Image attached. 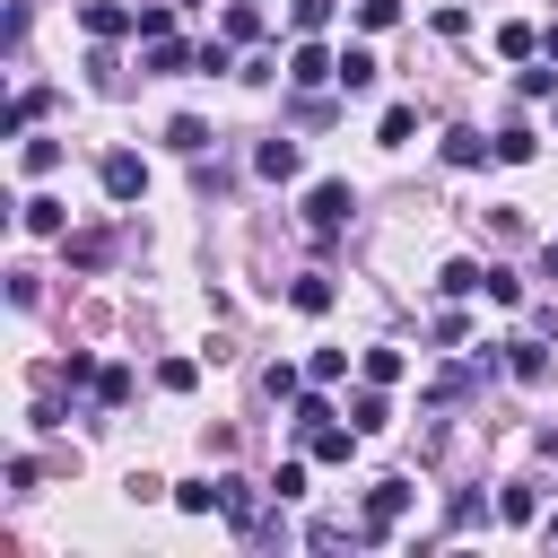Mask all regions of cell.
<instances>
[{"label": "cell", "instance_id": "obj_23", "mask_svg": "<svg viewBox=\"0 0 558 558\" xmlns=\"http://www.w3.org/2000/svg\"><path fill=\"white\" fill-rule=\"evenodd\" d=\"M44 105H52L44 87H17V105H9V131H35V122H44Z\"/></svg>", "mask_w": 558, "mask_h": 558}, {"label": "cell", "instance_id": "obj_12", "mask_svg": "<svg viewBox=\"0 0 558 558\" xmlns=\"http://www.w3.org/2000/svg\"><path fill=\"white\" fill-rule=\"evenodd\" d=\"M288 305H296V314H331V270H296Z\"/></svg>", "mask_w": 558, "mask_h": 558}, {"label": "cell", "instance_id": "obj_20", "mask_svg": "<svg viewBox=\"0 0 558 558\" xmlns=\"http://www.w3.org/2000/svg\"><path fill=\"white\" fill-rule=\"evenodd\" d=\"M105 253H113V235H105V227H87V235H70V262H78V270H105Z\"/></svg>", "mask_w": 558, "mask_h": 558}, {"label": "cell", "instance_id": "obj_1", "mask_svg": "<svg viewBox=\"0 0 558 558\" xmlns=\"http://www.w3.org/2000/svg\"><path fill=\"white\" fill-rule=\"evenodd\" d=\"M410 506H418V488H410V480H375V488H366V523H357V541H366V549H384V541H392V523H401Z\"/></svg>", "mask_w": 558, "mask_h": 558}, {"label": "cell", "instance_id": "obj_15", "mask_svg": "<svg viewBox=\"0 0 558 558\" xmlns=\"http://www.w3.org/2000/svg\"><path fill=\"white\" fill-rule=\"evenodd\" d=\"M349 427H357V436H375V427H392V401H384V384H366V392H357V410H349Z\"/></svg>", "mask_w": 558, "mask_h": 558}, {"label": "cell", "instance_id": "obj_5", "mask_svg": "<svg viewBox=\"0 0 558 558\" xmlns=\"http://www.w3.org/2000/svg\"><path fill=\"white\" fill-rule=\"evenodd\" d=\"M140 192H148V166H140L131 148H113V157H105V201H140Z\"/></svg>", "mask_w": 558, "mask_h": 558}, {"label": "cell", "instance_id": "obj_32", "mask_svg": "<svg viewBox=\"0 0 558 558\" xmlns=\"http://www.w3.org/2000/svg\"><path fill=\"white\" fill-rule=\"evenodd\" d=\"M305 541H314V549H340V541H349V523H340V514H314V523H305Z\"/></svg>", "mask_w": 558, "mask_h": 558}, {"label": "cell", "instance_id": "obj_30", "mask_svg": "<svg viewBox=\"0 0 558 558\" xmlns=\"http://www.w3.org/2000/svg\"><path fill=\"white\" fill-rule=\"evenodd\" d=\"M270 497H279V506L305 497V462H279V471H270Z\"/></svg>", "mask_w": 558, "mask_h": 558}, {"label": "cell", "instance_id": "obj_37", "mask_svg": "<svg viewBox=\"0 0 558 558\" xmlns=\"http://www.w3.org/2000/svg\"><path fill=\"white\" fill-rule=\"evenodd\" d=\"M541 532H549V541H558V514H549V523H541Z\"/></svg>", "mask_w": 558, "mask_h": 558}, {"label": "cell", "instance_id": "obj_22", "mask_svg": "<svg viewBox=\"0 0 558 558\" xmlns=\"http://www.w3.org/2000/svg\"><path fill=\"white\" fill-rule=\"evenodd\" d=\"M227 44H262V9H253V0L227 9Z\"/></svg>", "mask_w": 558, "mask_h": 558}, {"label": "cell", "instance_id": "obj_33", "mask_svg": "<svg viewBox=\"0 0 558 558\" xmlns=\"http://www.w3.org/2000/svg\"><path fill=\"white\" fill-rule=\"evenodd\" d=\"M288 17H296V35H323V26H331V0H296Z\"/></svg>", "mask_w": 558, "mask_h": 558}, {"label": "cell", "instance_id": "obj_3", "mask_svg": "<svg viewBox=\"0 0 558 558\" xmlns=\"http://www.w3.org/2000/svg\"><path fill=\"white\" fill-rule=\"evenodd\" d=\"M78 26H87L96 44H113V35H131V26H140V9H122V0H87V9H78Z\"/></svg>", "mask_w": 558, "mask_h": 558}, {"label": "cell", "instance_id": "obj_6", "mask_svg": "<svg viewBox=\"0 0 558 558\" xmlns=\"http://www.w3.org/2000/svg\"><path fill=\"white\" fill-rule=\"evenodd\" d=\"M192 61H201V44H183V35H148V70H157V78H183Z\"/></svg>", "mask_w": 558, "mask_h": 558}, {"label": "cell", "instance_id": "obj_17", "mask_svg": "<svg viewBox=\"0 0 558 558\" xmlns=\"http://www.w3.org/2000/svg\"><path fill=\"white\" fill-rule=\"evenodd\" d=\"M532 157H541V140H532L523 122H506V131H497V166H532Z\"/></svg>", "mask_w": 558, "mask_h": 558}, {"label": "cell", "instance_id": "obj_21", "mask_svg": "<svg viewBox=\"0 0 558 558\" xmlns=\"http://www.w3.org/2000/svg\"><path fill=\"white\" fill-rule=\"evenodd\" d=\"M401 366H410L401 349H366V357H357V375H366V384H401Z\"/></svg>", "mask_w": 558, "mask_h": 558}, {"label": "cell", "instance_id": "obj_31", "mask_svg": "<svg viewBox=\"0 0 558 558\" xmlns=\"http://www.w3.org/2000/svg\"><path fill=\"white\" fill-rule=\"evenodd\" d=\"M497 514H506V523H532V514H541V497H532V488H506V497H497Z\"/></svg>", "mask_w": 558, "mask_h": 558}, {"label": "cell", "instance_id": "obj_18", "mask_svg": "<svg viewBox=\"0 0 558 558\" xmlns=\"http://www.w3.org/2000/svg\"><path fill=\"white\" fill-rule=\"evenodd\" d=\"M497 52H506V61H532V52H541V35H532L523 17H506V26H497Z\"/></svg>", "mask_w": 558, "mask_h": 558}, {"label": "cell", "instance_id": "obj_14", "mask_svg": "<svg viewBox=\"0 0 558 558\" xmlns=\"http://www.w3.org/2000/svg\"><path fill=\"white\" fill-rule=\"evenodd\" d=\"M17 218H26V235H61V227H70V209H61L52 192H35V201H26Z\"/></svg>", "mask_w": 558, "mask_h": 558}, {"label": "cell", "instance_id": "obj_16", "mask_svg": "<svg viewBox=\"0 0 558 558\" xmlns=\"http://www.w3.org/2000/svg\"><path fill=\"white\" fill-rule=\"evenodd\" d=\"M166 148L201 157V148H209V122H201V113H174V122H166Z\"/></svg>", "mask_w": 558, "mask_h": 558}, {"label": "cell", "instance_id": "obj_13", "mask_svg": "<svg viewBox=\"0 0 558 558\" xmlns=\"http://www.w3.org/2000/svg\"><path fill=\"white\" fill-rule=\"evenodd\" d=\"M497 157V140H480V131H445V166H488Z\"/></svg>", "mask_w": 558, "mask_h": 558}, {"label": "cell", "instance_id": "obj_9", "mask_svg": "<svg viewBox=\"0 0 558 558\" xmlns=\"http://www.w3.org/2000/svg\"><path fill=\"white\" fill-rule=\"evenodd\" d=\"M506 375L514 384H549V349L541 340H506Z\"/></svg>", "mask_w": 558, "mask_h": 558}, {"label": "cell", "instance_id": "obj_7", "mask_svg": "<svg viewBox=\"0 0 558 558\" xmlns=\"http://www.w3.org/2000/svg\"><path fill=\"white\" fill-rule=\"evenodd\" d=\"M253 174H262V183H288V174H296V140H288V131H270V140L253 148Z\"/></svg>", "mask_w": 558, "mask_h": 558}, {"label": "cell", "instance_id": "obj_34", "mask_svg": "<svg viewBox=\"0 0 558 558\" xmlns=\"http://www.w3.org/2000/svg\"><path fill=\"white\" fill-rule=\"evenodd\" d=\"M488 305H523V279L514 270H488Z\"/></svg>", "mask_w": 558, "mask_h": 558}, {"label": "cell", "instance_id": "obj_29", "mask_svg": "<svg viewBox=\"0 0 558 558\" xmlns=\"http://www.w3.org/2000/svg\"><path fill=\"white\" fill-rule=\"evenodd\" d=\"M157 384H166V392H192V384H201V366H192V357H166V366H157Z\"/></svg>", "mask_w": 558, "mask_h": 558}, {"label": "cell", "instance_id": "obj_26", "mask_svg": "<svg viewBox=\"0 0 558 558\" xmlns=\"http://www.w3.org/2000/svg\"><path fill=\"white\" fill-rule=\"evenodd\" d=\"M17 166H26V174H52V166H61V140H26Z\"/></svg>", "mask_w": 558, "mask_h": 558}, {"label": "cell", "instance_id": "obj_24", "mask_svg": "<svg viewBox=\"0 0 558 558\" xmlns=\"http://www.w3.org/2000/svg\"><path fill=\"white\" fill-rule=\"evenodd\" d=\"M96 401L122 410V401H131V366H96Z\"/></svg>", "mask_w": 558, "mask_h": 558}, {"label": "cell", "instance_id": "obj_8", "mask_svg": "<svg viewBox=\"0 0 558 558\" xmlns=\"http://www.w3.org/2000/svg\"><path fill=\"white\" fill-rule=\"evenodd\" d=\"M436 288H445V296H488V270H480L471 253H453V262L436 270Z\"/></svg>", "mask_w": 558, "mask_h": 558}, {"label": "cell", "instance_id": "obj_28", "mask_svg": "<svg viewBox=\"0 0 558 558\" xmlns=\"http://www.w3.org/2000/svg\"><path fill=\"white\" fill-rule=\"evenodd\" d=\"M174 506H183V514H209V506H218V480H183Z\"/></svg>", "mask_w": 558, "mask_h": 558}, {"label": "cell", "instance_id": "obj_35", "mask_svg": "<svg viewBox=\"0 0 558 558\" xmlns=\"http://www.w3.org/2000/svg\"><path fill=\"white\" fill-rule=\"evenodd\" d=\"M427 340H436V349H462V340H471V323H462V314H436V331H427Z\"/></svg>", "mask_w": 558, "mask_h": 558}, {"label": "cell", "instance_id": "obj_36", "mask_svg": "<svg viewBox=\"0 0 558 558\" xmlns=\"http://www.w3.org/2000/svg\"><path fill=\"white\" fill-rule=\"evenodd\" d=\"M541 52H549V61H558V26H549V35H541Z\"/></svg>", "mask_w": 558, "mask_h": 558}, {"label": "cell", "instance_id": "obj_2", "mask_svg": "<svg viewBox=\"0 0 558 558\" xmlns=\"http://www.w3.org/2000/svg\"><path fill=\"white\" fill-rule=\"evenodd\" d=\"M349 209H357V192H349V183H314V192H305V227H314V235H340V227H349Z\"/></svg>", "mask_w": 558, "mask_h": 558}, {"label": "cell", "instance_id": "obj_11", "mask_svg": "<svg viewBox=\"0 0 558 558\" xmlns=\"http://www.w3.org/2000/svg\"><path fill=\"white\" fill-rule=\"evenodd\" d=\"M375 78H384V61H375L366 44H349V52H340V87H349V96H366Z\"/></svg>", "mask_w": 558, "mask_h": 558}, {"label": "cell", "instance_id": "obj_27", "mask_svg": "<svg viewBox=\"0 0 558 558\" xmlns=\"http://www.w3.org/2000/svg\"><path fill=\"white\" fill-rule=\"evenodd\" d=\"M305 375H314V384H340V375H349V349H314Z\"/></svg>", "mask_w": 558, "mask_h": 558}, {"label": "cell", "instance_id": "obj_10", "mask_svg": "<svg viewBox=\"0 0 558 558\" xmlns=\"http://www.w3.org/2000/svg\"><path fill=\"white\" fill-rule=\"evenodd\" d=\"M305 453H314V462H349V453H357V427H331V418H323V427H305Z\"/></svg>", "mask_w": 558, "mask_h": 558}, {"label": "cell", "instance_id": "obj_19", "mask_svg": "<svg viewBox=\"0 0 558 558\" xmlns=\"http://www.w3.org/2000/svg\"><path fill=\"white\" fill-rule=\"evenodd\" d=\"M410 131H418V105H384V122H375V140H384V148H401Z\"/></svg>", "mask_w": 558, "mask_h": 558}, {"label": "cell", "instance_id": "obj_25", "mask_svg": "<svg viewBox=\"0 0 558 558\" xmlns=\"http://www.w3.org/2000/svg\"><path fill=\"white\" fill-rule=\"evenodd\" d=\"M357 26H366V35H392V26H401V0H357Z\"/></svg>", "mask_w": 558, "mask_h": 558}, {"label": "cell", "instance_id": "obj_4", "mask_svg": "<svg viewBox=\"0 0 558 558\" xmlns=\"http://www.w3.org/2000/svg\"><path fill=\"white\" fill-rule=\"evenodd\" d=\"M288 78H296V87H323V78H340V52H323V44L305 35V44L288 52Z\"/></svg>", "mask_w": 558, "mask_h": 558}]
</instances>
